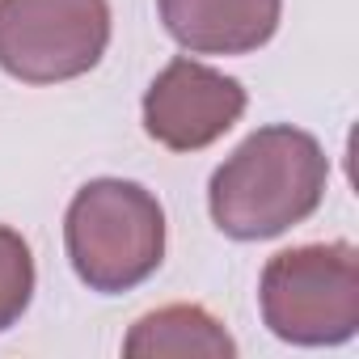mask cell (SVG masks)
<instances>
[{"mask_svg": "<svg viewBox=\"0 0 359 359\" xmlns=\"http://www.w3.org/2000/svg\"><path fill=\"white\" fill-rule=\"evenodd\" d=\"M110 47V0H0V68L22 85L93 72Z\"/></svg>", "mask_w": 359, "mask_h": 359, "instance_id": "277c9868", "label": "cell"}, {"mask_svg": "<svg viewBox=\"0 0 359 359\" xmlns=\"http://www.w3.org/2000/svg\"><path fill=\"white\" fill-rule=\"evenodd\" d=\"M262 325L292 346H338L359 330V250L351 241L279 250L258 279Z\"/></svg>", "mask_w": 359, "mask_h": 359, "instance_id": "3957f363", "label": "cell"}, {"mask_svg": "<svg viewBox=\"0 0 359 359\" xmlns=\"http://www.w3.org/2000/svg\"><path fill=\"white\" fill-rule=\"evenodd\" d=\"M156 13L191 55H250L275 39L283 0H156Z\"/></svg>", "mask_w": 359, "mask_h": 359, "instance_id": "8992f818", "label": "cell"}, {"mask_svg": "<svg viewBox=\"0 0 359 359\" xmlns=\"http://www.w3.org/2000/svg\"><path fill=\"white\" fill-rule=\"evenodd\" d=\"M34 300V254L30 241L0 224V334L22 321V313Z\"/></svg>", "mask_w": 359, "mask_h": 359, "instance_id": "ba28073f", "label": "cell"}, {"mask_svg": "<svg viewBox=\"0 0 359 359\" xmlns=\"http://www.w3.org/2000/svg\"><path fill=\"white\" fill-rule=\"evenodd\" d=\"M64 245L89 292H131L152 279L165 258V208L140 182L93 177L64 212Z\"/></svg>", "mask_w": 359, "mask_h": 359, "instance_id": "7a4b0ae2", "label": "cell"}, {"mask_svg": "<svg viewBox=\"0 0 359 359\" xmlns=\"http://www.w3.org/2000/svg\"><path fill=\"white\" fill-rule=\"evenodd\" d=\"M330 187L321 140L292 123H271L245 135L212 173L208 212L233 241H271L304 224Z\"/></svg>", "mask_w": 359, "mask_h": 359, "instance_id": "6da1fadb", "label": "cell"}, {"mask_svg": "<svg viewBox=\"0 0 359 359\" xmlns=\"http://www.w3.org/2000/svg\"><path fill=\"white\" fill-rule=\"evenodd\" d=\"M245 85L195 55L169 60L144 89L140 114L148 140L169 152H199L233 131L245 114Z\"/></svg>", "mask_w": 359, "mask_h": 359, "instance_id": "5b68a950", "label": "cell"}, {"mask_svg": "<svg viewBox=\"0 0 359 359\" xmlns=\"http://www.w3.org/2000/svg\"><path fill=\"white\" fill-rule=\"evenodd\" d=\"M123 355H208V359H233L237 342L233 334L203 309V304H165L156 313H144L127 338Z\"/></svg>", "mask_w": 359, "mask_h": 359, "instance_id": "52a82bcc", "label": "cell"}]
</instances>
